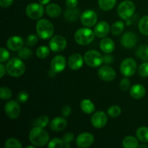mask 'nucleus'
Masks as SVG:
<instances>
[{
	"instance_id": "25",
	"label": "nucleus",
	"mask_w": 148,
	"mask_h": 148,
	"mask_svg": "<svg viewBox=\"0 0 148 148\" xmlns=\"http://www.w3.org/2000/svg\"><path fill=\"white\" fill-rule=\"evenodd\" d=\"M80 108L84 113L90 114L95 111V106L89 99H84L80 103Z\"/></svg>"
},
{
	"instance_id": "29",
	"label": "nucleus",
	"mask_w": 148,
	"mask_h": 148,
	"mask_svg": "<svg viewBox=\"0 0 148 148\" xmlns=\"http://www.w3.org/2000/svg\"><path fill=\"white\" fill-rule=\"evenodd\" d=\"M136 54L137 56L141 60L148 61V46L146 45H143L140 46V47L137 49V51H136Z\"/></svg>"
},
{
	"instance_id": "31",
	"label": "nucleus",
	"mask_w": 148,
	"mask_h": 148,
	"mask_svg": "<svg viewBox=\"0 0 148 148\" xmlns=\"http://www.w3.org/2000/svg\"><path fill=\"white\" fill-rule=\"evenodd\" d=\"M139 30L142 34L148 36V16L142 17L139 23Z\"/></svg>"
},
{
	"instance_id": "48",
	"label": "nucleus",
	"mask_w": 148,
	"mask_h": 148,
	"mask_svg": "<svg viewBox=\"0 0 148 148\" xmlns=\"http://www.w3.org/2000/svg\"><path fill=\"white\" fill-rule=\"evenodd\" d=\"M114 61V58L111 55L106 54L103 56V63L106 64H110Z\"/></svg>"
},
{
	"instance_id": "9",
	"label": "nucleus",
	"mask_w": 148,
	"mask_h": 148,
	"mask_svg": "<svg viewBox=\"0 0 148 148\" xmlns=\"http://www.w3.org/2000/svg\"><path fill=\"white\" fill-rule=\"evenodd\" d=\"M81 23L87 27H91L95 25L98 20V16L93 10H88L84 11L81 14Z\"/></svg>"
},
{
	"instance_id": "6",
	"label": "nucleus",
	"mask_w": 148,
	"mask_h": 148,
	"mask_svg": "<svg viewBox=\"0 0 148 148\" xmlns=\"http://www.w3.org/2000/svg\"><path fill=\"white\" fill-rule=\"evenodd\" d=\"M85 64L90 67H98L103 63V56L95 50H90L85 53Z\"/></svg>"
},
{
	"instance_id": "20",
	"label": "nucleus",
	"mask_w": 148,
	"mask_h": 148,
	"mask_svg": "<svg viewBox=\"0 0 148 148\" xmlns=\"http://www.w3.org/2000/svg\"><path fill=\"white\" fill-rule=\"evenodd\" d=\"M67 126V121L63 117H56L51 121L50 128L53 131L61 132L64 130Z\"/></svg>"
},
{
	"instance_id": "11",
	"label": "nucleus",
	"mask_w": 148,
	"mask_h": 148,
	"mask_svg": "<svg viewBox=\"0 0 148 148\" xmlns=\"http://www.w3.org/2000/svg\"><path fill=\"white\" fill-rule=\"evenodd\" d=\"M4 111L11 119H16L20 114V107L15 101H10L4 106Z\"/></svg>"
},
{
	"instance_id": "10",
	"label": "nucleus",
	"mask_w": 148,
	"mask_h": 148,
	"mask_svg": "<svg viewBox=\"0 0 148 148\" xmlns=\"http://www.w3.org/2000/svg\"><path fill=\"white\" fill-rule=\"evenodd\" d=\"M66 40L62 36H55L49 41V47L53 52H61L66 46Z\"/></svg>"
},
{
	"instance_id": "53",
	"label": "nucleus",
	"mask_w": 148,
	"mask_h": 148,
	"mask_svg": "<svg viewBox=\"0 0 148 148\" xmlns=\"http://www.w3.org/2000/svg\"><path fill=\"white\" fill-rule=\"evenodd\" d=\"M26 148H34V146H27Z\"/></svg>"
},
{
	"instance_id": "23",
	"label": "nucleus",
	"mask_w": 148,
	"mask_h": 148,
	"mask_svg": "<svg viewBox=\"0 0 148 148\" xmlns=\"http://www.w3.org/2000/svg\"><path fill=\"white\" fill-rule=\"evenodd\" d=\"M46 13L48 15L51 17H58L61 15L62 13V9L58 4H49L46 7Z\"/></svg>"
},
{
	"instance_id": "21",
	"label": "nucleus",
	"mask_w": 148,
	"mask_h": 148,
	"mask_svg": "<svg viewBox=\"0 0 148 148\" xmlns=\"http://www.w3.org/2000/svg\"><path fill=\"white\" fill-rule=\"evenodd\" d=\"M100 49L106 53H110L115 49V43L110 38H104L100 42Z\"/></svg>"
},
{
	"instance_id": "37",
	"label": "nucleus",
	"mask_w": 148,
	"mask_h": 148,
	"mask_svg": "<svg viewBox=\"0 0 148 148\" xmlns=\"http://www.w3.org/2000/svg\"><path fill=\"white\" fill-rule=\"evenodd\" d=\"M64 146L63 140L59 138H53L49 143L48 147L49 148H62Z\"/></svg>"
},
{
	"instance_id": "7",
	"label": "nucleus",
	"mask_w": 148,
	"mask_h": 148,
	"mask_svg": "<svg viewBox=\"0 0 148 148\" xmlns=\"http://www.w3.org/2000/svg\"><path fill=\"white\" fill-rule=\"evenodd\" d=\"M137 69V62L132 58L125 59L120 64V72L124 76L132 77L134 75Z\"/></svg>"
},
{
	"instance_id": "41",
	"label": "nucleus",
	"mask_w": 148,
	"mask_h": 148,
	"mask_svg": "<svg viewBox=\"0 0 148 148\" xmlns=\"http://www.w3.org/2000/svg\"><path fill=\"white\" fill-rule=\"evenodd\" d=\"M130 85H131L130 81V79H127V78H123V79L120 81V88H121V90L124 91V92H126V91H127L130 89Z\"/></svg>"
},
{
	"instance_id": "22",
	"label": "nucleus",
	"mask_w": 148,
	"mask_h": 148,
	"mask_svg": "<svg viewBox=\"0 0 148 148\" xmlns=\"http://www.w3.org/2000/svg\"><path fill=\"white\" fill-rule=\"evenodd\" d=\"M145 88L141 84H135L130 88V95L134 99H141L145 95Z\"/></svg>"
},
{
	"instance_id": "19",
	"label": "nucleus",
	"mask_w": 148,
	"mask_h": 148,
	"mask_svg": "<svg viewBox=\"0 0 148 148\" xmlns=\"http://www.w3.org/2000/svg\"><path fill=\"white\" fill-rule=\"evenodd\" d=\"M7 46L12 51H17L23 47V38L17 36H12L7 40Z\"/></svg>"
},
{
	"instance_id": "38",
	"label": "nucleus",
	"mask_w": 148,
	"mask_h": 148,
	"mask_svg": "<svg viewBox=\"0 0 148 148\" xmlns=\"http://www.w3.org/2000/svg\"><path fill=\"white\" fill-rule=\"evenodd\" d=\"M33 52L30 49L27 48H22L20 50L18 51V56L22 59H27L31 57Z\"/></svg>"
},
{
	"instance_id": "35",
	"label": "nucleus",
	"mask_w": 148,
	"mask_h": 148,
	"mask_svg": "<svg viewBox=\"0 0 148 148\" xmlns=\"http://www.w3.org/2000/svg\"><path fill=\"white\" fill-rule=\"evenodd\" d=\"M121 114V109L119 106H111L108 109V114L112 118L118 117Z\"/></svg>"
},
{
	"instance_id": "42",
	"label": "nucleus",
	"mask_w": 148,
	"mask_h": 148,
	"mask_svg": "<svg viewBox=\"0 0 148 148\" xmlns=\"http://www.w3.org/2000/svg\"><path fill=\"white\" fill-rule=\"evenodd\" d=\"M38 38L36 35H30L27 37L26 38V44L29 46H33L38 43Z\"/></svg>"
},
{
	"instance_id": "15",
	"label": "nucleus",
	"mask_w": 148,
	"mask_h": 148,
	"mask_svg": "<svg viewBox=\"0 0 148 148\" xmlns=\"http://www.w3.org/2000/svg\"><path fill=\"white\" fill-rule=\"evenodd\" d=\"M66 59L62 55L54 56L51 62V69L55 73L62 72L66 67Z\"/></svg>"
},
{
	"instance_id": "16",
	"label": "nucleus",
	"mask_w": 148,
	"mask_h": 148,
	"mask_svg": "<svg viewBox=\"0 0 148 148\" xmlns=\"http://www.w3.org/2000/svg\"><path fill=\"white\" fill-rule=\"evenodd\" d=\"M137 37L133 32H127L122 36L121 43L124 47L127 49H132L137 44Z\"/></svg>"
},
{
	"instance_id": "4",
	"label": "nucleus",
	"mask_w": 148,
	"mask_h": 148,
	"mask_svg": "<svg viewBox=\"0 0 148 148\" xmlns=\"http://www.w3.org/2000/svg\"><path fill=\"white\" fill-rule=\"evenodd\" d=\"M95 34L94 31L88 27L78 29L75 34V40L81 46H86L93 41Z\"/></svg>"
},
{
	"instance_id": "36",
	"label": "nucleus",
	"mask_w": 148,
	"mask_h": 148,
	"mask_svg": "<svg viewBox=\"0 0 148 148\" xmlns=\"http://www.w3.org/2000/svg\"><path fill=\"white\" fill-rule=\"evenodd\" d=\"M12 96V92L10 88L7 87H1L0 88V98L2 100H8Z\"/></svg>"
},
{
	"instance_id": "45",
	"label": "nucleus",
	"mask_w": 148,
	"mask_h": 148,
	"mask_svg": "<svg viewBox=\"0 0 148 148\" xmlns=\"http://www.w3.org/2000/svg\"><path fill=\"white\" fill-rule=\"evenodd\" d=\"M71 111H72V110H71L70 107H69V106H64L63 108H62V114L64 116L67 117L71 114Z\"/></svg>"
},
{
	"instance_id": "24",
	"label": "nucleus",
	"mask_w": 148,
	"mask_h": 148,
	"mask_svg": "<svg viewBox=\"0 0 148 148\" xmlns=\"http://www.w3.org/2000/svg\"><path fill=\"white\" fill-rule=\"evenodd\" d=\"M122 145L124 148H136L139 147L138 140L133 136H127L123 140Z\"/></svg>"
},
{
	"instance_id": "14",
	"label": "nucleus",
	"mask_w": 148,
	"mask_h": 148,
	"mask_svg": "<svg viewBox=\"0 0 148 148\" xmlns=\"http://www.w3.org/2000/svg\"><path fill=\"white\" fill-rule=\"evenodd\" d=\"M108 117L103 111H97L91 118V123L95 128L101 129L107 124Z\"/></svg>"
},
{
	"instance_id": "5",
	"label": "nucleus",
	"mask_w": 148,
	"mask_h": 148,
	"mask_svg": "<svg viewBox=\"0 0 148 148\" xmlns=\"http://www.w3.org/2000/svg\"><path fill=\"white\" fill-rule=\"evenodd\" d=\"M135 11V5L132 1L125 0L119 4L117 7V13L123 20H128L134 14Z\"/></svg>"
},
{
	"instance_id": "2",
	"label": "nucleus",
	"mask_w": 148,
	"mask_h": 148,
	"mask_svg": "<svg viewBox=\"0 0 148 148\" xmlns=\"http://www.w3.org/2000/svg\"><path fill=\"white\" fill-rule=\"evenodd\" d=\"M7 72L12 77H20L25 72V65L20 57H13L7 62L6 65Z\"/></svg>"
},
{
	"instance_id": "18",
	"label": "nucleus",
	"mask_w": 148,
	"mask_h": 148,
	"mask_svg": "<svg viewBox=\"0 0 148 148\" xmlns=\"http://www.w3.org/2000/svg\"><path fill=\"white\" fill-rule=\"evenodd\" d=\"M110 31V26L106 21H101L94 27V33L95 36L100 38H103Z\"/></svg>"
},
{
	"instance_id": "39",
	"label": "nucleus",
	"mask_w": 148,
	"mask_h": 148,
	"mask_svg": "<svg viewBox=\"0 0 148 148\" xmlns=\"http://www.w3.org/2000/svg\"><path fill=\"white\" fill-rule=\"evenodd\" d=\"M138 74L142 77H148V62H144L138 68Z\"/></svg>"
},
{
	"instance_id": "1",
	"label": "nucleus",
	"mask_w": 148,
	"mask_h": 148,
	"mask_svg": "<svg viewBox=\"0 0 148 148\" xmlns=\"http://www.w3.org/2000/svg\"><path fill=\"white\" fill-rule=\"evenodd\" d=\"M29 140L33 145L37 147H43L49 143V135L47 132L43 130V128L35 127L30 132Z\"/></svg>"
},
{
	"instance_id": "33",
	"label": "nucleus",
	"mask_w": 148,
	"mask_h": 148,
	"mask_svg": "<svg viewBox=\"0 0 148 148\" xmlns=\"http://www.w3.org/2000/svg\"><path fill=\"white\" fill-rule=\"evenodd\" d=\"M49 117L46 116H41L38 117V118L35 120L33 124H34V127H42V128H44V127H47V125L49 124Z\"/></svg>"
},
{
	"instance_id": "49",
	"label": "nucleus",
	"mask_w": 148,
	"mask_h": 148,
	"mask_svg": "<svg viewBox=\"0 0 148 148\" xmlns=\"http://www.w3.org/2000/svg\"><path fill=\"white\" fill-rule=\"evenodd\" d=\"M0 71H1V72H0V77L2 78L3 77H4V75H5L6 71H7L6 67L3 65L2 63H1V64H0Z\"/></svg>"
},
{
	"instance_id": "30",
	"label": "nucleus",
	"mask_w": 148,
	"mask_h": 148,
	"mask_svg": "<svg viewBox=\"0 0 148 148\" xmlns=\"http://www.w3.org/2000/svg\"><path fill=\"white\" fill-rule=\"evenodd\" d=\"M124 30V23L122 21H117L112 25L111 31L114 36H119Z\"/></svg>"
},
{
	"instance_id": "52",
	"label": "nucleus",
	"mask_w": 148,
	"mask_h": 148,
	"mask_svg": "<svg viewBox=\"0 0 148 148\" xmlns=\"http://www.w3.org/2000/svg\"><path fill=\"white\" fill-rule=\"evenodd\" d=\"M139 147H147V146L145 145H139Z\"/></svg>"
},
{
	"instance_id": "27",
	"label": "nucleus",
	"mask_w": 148,
	"mask_h": 148,
	"mask_svg": "<svg viewBox=\"0 0 148 148\" xmlns=\"http://www.w3.org/2000/svg\"><path fill=\"white\" fill-rule=\"evenodd\" d=\"M137 139L143 143H148V127H141L136 132Z\"/></svg>"
},
{
	"instance_id": "50",
	"label": "nucleus",
	"mask_w": 148,
	"mask_h": 148,
	"mask_svg": "<svg viewBox=\"0 0 148 148\" xmlns=\"http://www.w3.org/2000/svg\"><path fill=\"white\" fill-rule=\"evenodd\" d=\"M51 1V0H39V2L40 4H41L42 5H46L48 4Z\"/></svg>"
},
{
	"instance_id": "26",
	"label": "nucleus",
	"mask_w": 148,
	"mask_h": 148,
	"mask_svg": "<svg viewBox=\"0 0 148 148\" xmlns=\"http://www.w3.org/2000/svg\"><path fill=\"white\" fill-rule=\"evenodd\" d=\"M79 15V11L77 9L69 8L64 13V17L67 21L75 22L78 19Z\"/></svg>"
},
{
	"instance_id": "43",
	"label": "nucleus",
	"mask_w": 148,
	"mask_h": 148,
	"mask_svg": "<svg viewBox=\"0 0 148 148\" xmlns=\"http://www.w3.org/2000/svg\"><path fill=\"white\" fill-rule=\"evenodd\" d=\"M10 58V53L6 49L4 48H1L0 49V62L1 63H4L6 61L8 60Z\"/></svg>"
},
{
	"instance_id": "8",
	"label": "nucleus",
	"mask_w": 148,
	"mask_h": 148,
	"mask_svg": "<svg viewBox=\"0 0 148 148\" xmlns=\"http://www.w3.org/2000/svg\"><path fill=\"white\" fill-rule=\"evenodd\" d=\"M26 14L33 20H38L44 14V9L41 4L30 3L26 7Z\"/></svg>"
},
{
	"instance_id": "28",
	"label": "nucleus",
	"mask_w": 148,
	"mask_h": 148,
	"mask_svg": "<svg viewBox=\"0 0 148 148\" xmlns=\"http://www.w3.org/2000/svg\"><path fill=\"white\" fill-rule=\"evenodd\" d=\"M116 0H98L100 8L103 11H109L115 7Z\"/></svg>"
},
{
	"instance_id": "40",
	"label": "nucleus",
	"mask_w": 148,
	"mask_h": 148,
	"mask_svg": "<svg viewBox=\"0 0 148 148\" xmlns=\"http://www.w3.org/2000/svg\"><path fill=\"white\" fill-rule=\"evenodd\" d=\"M29 99V94L26 91L22 90L17 94V100L20 103H25Z\"/></svg>"
},
{
	"instance_id": "51",
	"label": "nucleus",
	"mask_w": 148,
	"mask_h": 148,
	"mask_svg": "<svg viewBox=\"0 0 148 148\" xmlns=\"http://www.w3.org/2000/svg\"><path fill=\"white\" fill-rule=\"evenodd\" d=\"M64 147H66V148H68V147H70L71 145H70V144H69V143H68V144H65Z\"/></svg>"
},
{
	"instance_id": "47",
	"label": "nucleus",
	"mask_w": 148,
	"mask_h": 148,
	"mask_svg": "<svg viewBox=\"0 0 148 148\" xmlns=\"http://www.w3.org/2000/svg\"><path fill=\"white\" fill-rule=\"evenodd\" d=\"M14 0H0V5L3 8H6L12 5Z\"/></svg>"
},
{
	"instance_id": "17",
	"label": "nucleus",
	"mask_w": 148,
	"mask_h": 148,
	"mask_svg": "<svg viewBox=\"0 0 148 148\" xmlns=\"http://www.w3.org/2000/svg\"><path fill=\"white\" fill-rule=\"evenodd\" d=\"M84 62L85 60L79 53H74L69 56L68 59V65L72 70H77L82 67Z\"/></svg>"
},
{
	"instance_id": "3",
	"label": "nucleus",
	"mask_w": 148,
	"mask_h": 148,
	"mask_svg": "<svg viewBox=\"0 0 148 148\" xmlns=\"http://www.w3.org/2000/svg\"><path fill=\"white\" fill-rule=\"evenodd\" d=\"M36 33L43 40L51 38L54 33L53 25L49 20L40 19L36 23Z\"/></svg>"
},
{
	"instance_id": "13",
	"label": "nucleus",
	"mask_w": 148,
	"mask_h": 148,
	"mask_svg": "<svg viewBox=\"0 0 148 148\" xmlns=\"http://www.w3.org/2000/svg\"><path fill=\"white\" fill-rule=\"evenodd\" d=\"M94 142V137L89 132H83L77 136L76 139V144L80 148L89 147Z\"/></svg>"
},
{
	"instance_id": "44",
	"label": "nucleus",
	"mask_w": 148,
	"mask_h": 148,
	"mask_svg": "<svg viewBox=\"0 0 148 148\" xmlns=\"http://www.w3.org/2000/svg\"><path fill=\"white\" fill-rule=\"evenodd\" d=\"M62 140L64 143V144H70L72 141L74 140V134L72 133L67 132L65 134H64L63 137H62Z\"/></svg>"
},
{
	"instance_id": "12",
	"label": "nucleus",
	"mask_w": 148,
	"mask_h": 148,
	"mask_svg": "<svg viewBox=\"0 0 148 148\" xmlns=\"http://www.w3.org/2000/svg\"><path fill=\"white\" fill-rule=\"evenodd\" d=\"M98 75L101 80L105 82H111L115 79L116 73L113 68L108 66H103L100 67V69H98Z\"/></svg>"
},
{
	"instance_id": "46",
	"label": "nucleus",
	"mask_w": 148,
	"mask_h": 148,
	"mask_svg": "<svg viewBox=\"0 0 148 148\" xmlns=\"http://www.w3.org/2000/svg\"><path fill=\"white\" fill-rule=\"evenodd\" d=\"M78 4V0H66V4L69 8H75Z\"/></svg>"
},
{
	"instance_id": "32",
	"label": "nucleus",
	"mask_w": 148,
	"mask_h": 148,
	"mask_svg": "<svg viewBox=\"0 0 148 148\" xmlns=\"http://www.w3.org/2000/svg\"><path fill=\"white\" fill-rule=\"evenodd\" d=\"M49 54H50V49L47 46H40L36 50V56L39 59H45V58L48 57Z\"/></svg>"
},
{
	"instance_id": "34",
	"label": "nucleus",
	"mask_w": 148,
	"mask_h": 148,
	"mask_svg": "<svg viewBox=\"0 0 148 148\" xmlns=\"http://www.w3.org/2000/svg\"><path fill=\"white\" fill-rule=\"evenodd\" d=\"M5 148H21L22 145L18 140L15 138H10L4 143Z\"/></svg>"
}]
</instances>
